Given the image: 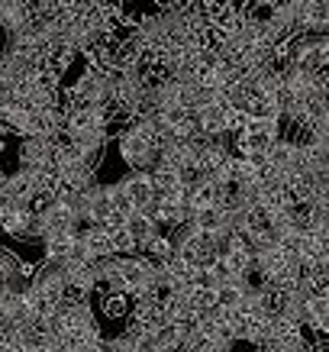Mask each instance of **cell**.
Segmentation results:
<instances>
[{
  "instance_id": "obj_1",
  "label": "cell",
  "mask_w": 329,
  "mask_h": 352,
  "mask_svg": "<svg viewBox=\"0 0 329 352\" xmlns=\"http://www.w3.org/2000/svg\"><path fill=\"white\" fill-rule=\"evenodd\" d=\"M120 155L133 171H155V165H159V149L149 146L146 139H139L133 129L120 133Z\"/></svg>"
},
{
  "instance_id": "obj_2",
  "label": "cell",
  "mask_w": 329,
  "mask_h": 352,
  "mask_svg": "<svg viewBox=\"0 0 329 352\" xmlns=\"http://www.w3.org/2000/svg\"><path fill=\"white\" fill-rule=\"evenodd\" d=\"M123 188L129 191V201L136 207L139 214H146L152 204L159 201L155 197V182H152V171H129L123 178Z\"/></svg>"
},
{
  "instance_id": "obj_3",
  "label": "cell",
  "mask_w": 329,
  "mask_h": 352,
  "mask_svg": "<svg viewBox=\"0 0 329 352\" xmlns=\"http://www.w3.org/2000/svg\"><path fill=\"white\" fill-rule=\"evenodd\" d=\"M300 32H304V36H329V0H319V3L304 0Z\"/></svg>"
},
{
  "instance_id": "obj_4",
  "label": "cell",
  "mask_w": 329,
  "mask_h": 352,
  "mask_svg": "<svg viewBox=\"0 0 329 352\" xmlns=\"http://www.w3.org/2000/svg\"><path fill=\"white\" fill-rule=\"evenodd\" d=\"M129 233H133V239H136L139 243V252H142V249H146V245L152 243V239H159V223H155V217H149V214H133L129 217V226H126Z\"/></svg>"
},
{
  "instance_id": "obj_5",
  "label": "cell",
  "mask_w": 329,
  "mask_h": 352,
  "mask_svg": "<svg viewBox=\"0 0 329 352\" xmlns=\"http://www.w3.org/2000/svg\"><path fill=\"white\" fill-rule=\"evenodd\" d=\"M139 256H146V258H152V262H159V265H165L171 256H174V243H171V236H159V239H152Z\"/></svg>"
},
{
  "instance_id": "obj_6",
  "label": "cell",
  "mask_w": 329,
  "mask_h": 352,
  "mask_svg": "<svg viewBox=\"0 0 329 352\" xmlns=\"http://www.w3.org/2000/svg\"><path fill=\"white\" fill-rule=\"evenodd\" d=\"M106 201H110V210H120V214H136V207L129 201V191L123 188V182L110 184L106 188Z\"/></svg>"
},
{
  "instance_id": "obj_7",
  "label": "cell",
  "mask_w": 329,
  "mask_h": 352,
  "mask_svg": "<svg viewBox=\"0 0 329 352\" xmlns=\"http://www.w3.org/2000/svg\"><path fill=\"white\" fill-rule=\"evenodd\" d=\"M239 304H242V288H220L216 291V307L239 310Z\"/></svg>"
},
{
  "instance_id": "obj_8",
  "label": "cell",
  "mask_w": 329,
  "mask_h": 352,
  "mask_svg": "<svg viewBox=\"0 0 329 352\" xmlns=\"http://www.w3.org/2000/svg\"><path fill=\"white\" fill-rule=\"evenodd\" d=\"M326 262H329V252H326Z\"/></svg>"
}]
</instances>
